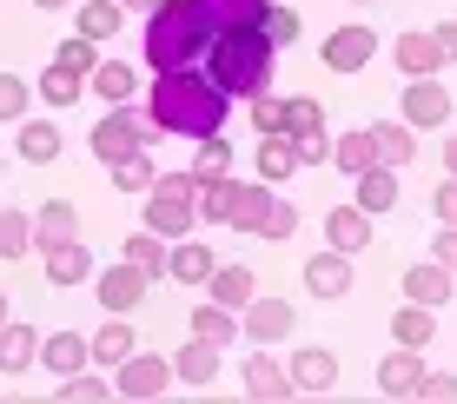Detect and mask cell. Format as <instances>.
I'll list each match as a JSON object with an SVG mask.
<instances>
[{"mask_svg":"<svg viewBox=\"0 0 457 404\" xmlns=\"http://www.w3.org/2000/svg\"><path fill=\"white\" fill-rule=\"evenodd\" d=\"M172 359H153V351H133V359H120L113 365V398H133V404H146V398H166L172 392Z\"/></svg>","mask_w":457,"mask_h":404,"instance_id":"4","label":"cell"},{"mask_svg":"<svg viewBox=\"0 0 457 404\" xmlns=\"http://www.w3.org/2000/svg\"><path fill=\"white\" fill-rule=\"evenodd\" d=\"M371 232H378V226H371V212L358 206V199H352V206H332V212H325V239H332L338 252H352V259L371 245Z\"/></svg>","mask_w":457,"mask_h":404,"instance_id":"16","label":"cell"},{"mask_svg":"<svg viewBox=\"0 0 457 404\" xmlns=\"http://www.w3.org/2000/svg\"><path fill=\"white\" fill-rule=\"evenodd\" d=\"M54 60H67L73 73H87V80H93V67H100V40H87V34H67V40L54 46Z\"/></svg>","mask_w":457,"mask_h":404,"instance_id":"45","label":"cell"},{"mask_svg":"<svg viewBox=\"0 0 457 404\" xmlns=\"http://www.w3.org/2000/svg\"><path fill=\"white\" fill-rule=\"evenodd\" d=\"M292 232H298V206H286V199H278V206H272V219H265V232H259V239H292Z\"/></svg>","mask_w":457,"mask_h":404,"instance_id":"51","label":"cell"},{"mask_svg":"<svg viewBox=\"0 0 457 404\" xmlns=\"http://www.w3.org/2000/svg\"><path fill=\"white\" fill-rule=\"evenodd\" d=\"M133 351H139L133 325H100V332H93V359L100 365H120V359H133Z\"/></svg>","mask_w":457,"mask_h":404,"instance_id":"42","label":"cell"},{"mask_svg":"<svg viewBox=\"0 0 457 404\" xmlns=\"http://www.w3.org/2000/svg\"><path fill=\"white\" fill-rule=\"evenodd\" d=\"M166 0H126V13H160Z\"/></svg>","mask_w":457,"mask_h":404,"instance_id":"56","label":"cell"},{"mask_svg":"<svg viewBox=\"0 0 457 404\" xmlns=\"http://www.w3.org/2000/svg\"><path fill=\"white\" fill-rule=\"evenodd\" d=\"M265 40H272V46H292L298 34H305V21H298V7H265Z\"/></svg>","mask_w":457,"mask_h":404,"instance_id":"47","label":"cell"},{"mask_svg":"<svg viewBox=\"0 0 457 404\" xmlns=\"http://www.w3.org/2000/svg\"><path fill=\"white\" fill-rule=\"evenodd\" d=\"M212 299L232 305V312H245V305L259 299V272H252V266H219L212 272Z\"/></svg>","mask_w":457,"mask_h":404,"instance_id":"35","label":"cell"},{"mask_svg":"<svg viewBox=\"0 0 457 404\" xmlns=\"http://www.w3.org/2000/svg\"><path fill=\"white\" fill-rule=\"evenodd\" d=\"M239 325H245L252 345H286V338L298 332V312H292L286 299H252L245 312H239Z\"/></svg>","mask_w":457,"mask_h":404,"instance_id":"8","label":"cell"},{"mask_svg":"<svg viewBox=\"0 0 457 404\" xmlns=\"http://www.w3.org/2000/svg\"><path fill=\"white\" fill-rule=\"evenodd\" d=\"M245 325H239V312H232V305H199L193 312V338H212V345H232V338H239Z\"/></svg>","mask_w":457,"mask_h":404,"instance_id":"38","label":"cell"},{"mask_svg":"<svg viewBox=\"0 0 457 404\" xmlns=\"http://www.w3.org/2000/svg\"><path fill=\"white\" fill-rule=\"evenodd\" d=\"M391 338H398L404 351H424L437 338V312H431V305H418V299H404L398 312H391Z\"/></svg>","mask_w":457,"mask_h":404,"instance_id":"24","label":"cell"},{"mask_svg":"<svg viewBox=\"0 0 457 404\" xmlns=\"http://www.w3.org/2000/svg\"><path fill=\"white\" fill-rule=\"evenodd\" d=\"M431 212H437L445 226H457V179H445V186L431 193Z\"/></svg>","mask_w":457,"mask_h":404,"instance_id":"53","label":"cell"},{"mask_svg":"<svg viewBox=\"0 0 457 404\" xmlns=\"http://www.w3.org/2000/svg\"><path fill=\"white\" fill-rule=\"evenodd\" d=\"M391 54H398V73H404V80H431V73L445 67V46L431 40V27H424V34H398Z\"/></svg>","mask_w":457,"mask_h":404,"instance_id":"19","label":"cell"},{"mask_svg":"<svg viewBox=\"0 0 457 404\" xmlns=\"http://www.w3.org/2000/svg\"><path fill=\"white\" fill-rule=\"evenodd\" d=\"M431 259L457 272V226H437V245H431Z\"/></svg>","mask_w":457,"mask_h":404,"instance_id":"54","label":"cell"},{"mask_svg":"<svg viewBox=\"0 0 457 404\" xmlns=\"http://www.w3.org/2000/svg\"><path fill=\"white\" fill-rule=\"evenodd\" d=\"M226 113H232V93L212 80L206 67H172V73H153V93H146V120L172 139H212L226 133Z\"/></svg>","mask_w":457,"mask_h":404,"instance_id":"1","label":"cell"},{"mask_svg":"<svg viewBox=\"0 0 457 404\" xmlns=\"http://www.w3.org/2000/svg\"><path fill=\"white\" fill-rule=\"evenodd\" d=\"M332 166H338V173H371V166H385V160H378V133L371 127H358V133H345V139H332Z\"/></svg>","mask_w":457,"mask_h":404,"instance_id":"31","label":"cell"},{"mask_svg":"<svg viewBox=\"0 0 457 404\" xmlns=\"http://www.w3.org/2000/svg\"><path fill=\"white\" fill-rule=\"evenodd\" d=\"M27 252H34V212L7 206L0 212V259H27Z\"/></svg>","mask_w":457,"mask_h":404,"instance_id":"40","label":"cell"},{"mask_svg":"<svg viewBox=\"0 0 457 404\" xmlns=\"http://www.w3.org/2000/svg\"><path fill=\"white\" fill-rule=\"evenodd\" d=\"M120 259H133L139 272H166V266H172V239H160L153 226H139V232H126Z\"/></svg>","mask_w":457,"mask_h":404,"instance_id":"33","label":"cell"},{"mask_svg":"<svg viewBox=\"0 0 457 404\" xmlns=\"http://www.w3.org/2000/svg\"><path fill=\"white\" fill-rule=\"evenodd\" d=\"M34 100L40 93L21 80V73H0V127H21L27 113H34Z\"/></svg>","mask_w":457,"mask_h":404,"instance_id":"41","label":"cell"},{"mask_svg":"<svg viewBox=\"0 0 457 404\" xmlns=\"http://www.w3.org/2000/svg\"><path fill=\"white\" fill-rule=\"evenodd\" d=\"M292 392H305V398H325V392H338V359L325 345H298L292 351Z\"/></svg>","mask_w":457,"mask_h":404,"instance_id":"10","label":"cell"},{"mask_svg":"<svg viewBox=\"0 0 457 404\" xmlns=\"http://www.w3.org/2000/svg\"><path fill=\"white\" fill-rule=\"evenodd\" d=\"M153 179H160V160H153L146 146L126 153V160H113V186H120V193H153Z\"/></svg>","mask_w":457,"mask_h":404,"instance_id":"39","label":"cell"},{"mask_svg":"<svg viewBox=\"0 0 457 404\" xmlns=\"http://www.w3.org/2000/svg\"><path fill=\"white\" fill-rule=\"evenodd\" d=\"M352 199L371 212V219H385V212H398V199H404V173H398V166H371V173H358Z\"/></svg>","mask_w":457,"mask_h":404,"instance_id":"15","label":"cell"},{"mask_svg":"<svg viewBox=\"0 0 457 404\" xmlns=\"http://www.w3.org/2000/svg\"><path fill=\"white\" fill-rule=\"evenodd\" d=\"M87 359H93V338H87V332H54V338H40V365L54 371V378L87 371Z\"/></svg>","mask_w":457,"mask_h":404,"instance_id":"17","label":"cell"},{"mask_svg":"<svg viewBox=\"0 0 457 404\" xmlns=\"http://www.w3.org/2000/svg\"><path fill=\"white\" fill-rule=\"evenodd\" d=\"M199 67H206L212 80L232 93V100H252V93H265V87H272L278 46L265 40V27H219Z\"/></svg>","mask_w":457,"mask_h":404,"instance_id":"2","label":"cell"},{"mask_svg":"<svg viewBox=\"0 0 457 404\" xmlns=\"http://www.w3.org/2000/svg\"><path fill=\"white\" fill-rule=\"evenodd\" d=\"M232 166H239V153L226 146V133H212V139H199V160H193V173L199 179H226Z\"/></svg>","mask_w":457,"mask_h":404,"instance_id":"44","label":"cell"},{"mask_svg":"<svg viewBox=\"0 0 457 404\" xmlns=\"http://www.w3.org/2000/svg\"><path fill=\"white\" fill-rule=\"evenodd\" d=\"M193 7L206 13V21H212V34H219V27H259L272 0H193Z\"/></svg>","mask_w":457,"mask_h":404,"instance_id":"36","label":"cell"},{"mask_svg":"<svg viewBox=\"0 0 457 404\" xmlns=\"http://www.w3.org/2000/svg\"><path fill=\"white\" fill-rule=\"evenodd\" d=\"M445 166H451V179H457V133L445 139Z\"/></svg>","mask_w":457,"mask_h":404,"instance_id":"58","label":"cell"},{"mask_svg":"<svg viewBox=\"0 0 457 404\" xmlns=\"http://www.w3.org/2000/svg\"><path fill=\"white\" fill-rule=\"evenodd\" d=\"M34 93H40L46 106H60V113H67V106H80L87 73H73L67 60H46V67H40V80H34Z\"/></svg>","mask_w":457,"mask_h":404,"instance_id":"23","label":"cell"},{"mask_svg":"<svg viewBox=\"0 0 457 404\" xmlns=\"http://www.w3.org/2000/svg\"><path fill=\"white\" fill-rule=\"evenodd\" d=\"M418 398H424V404H457V371H424Z\"/></svg>","mask_w":457,"mask_h":404,"instance_id":"49","label":"cell"},{"mask_svg":"<svg viewBox=\"0 0 457 404\" xmlns=\"http://www.w3.org/2000/svg\"><path fill=\"white\" fill-rule=\"evenodd\" d=\"M431 40L445 46V60H457V21H437V27H431Z\"/></svg>","mask_w":457,"mask_h":404,"instance_id":"55","label":"cell"},{"mask_svg":"<svg viewBox=\"0 0 457 404\" xmlns=\"http://www.w3.org/2000/svg\"><path fill=\"white\" fill-rule=\"evenodd\" d=\"M398 113L411 120L418 133H431V127H445V120L457 113V100H451V87L431 73V80H404V100H398Z\"/></svg>","mask_w":457,"mask_h":404,"instance_id":"7","label":"cell"},{"mask_svg":"<svg viewBox=\"0 0 457 404\" xmlns=\"http://www.w3.org/2000/svg\"><path fill=\"white\" fill-rule=\"evenodd\" d=\"M13 153H21L27 166H54V160H60V127H54V120H21Z\"/></svg>","mask_w":457,"mask_h":404,"instance_id":"28","label":"cell"},{"mask_svg":"<svg viewBox=\"0 0 457 404\" xmlns=\"http://www.w3.org/2000/svg\"><path fill=\"white\" fill-rule=\"evenodd\" d=\"M40 359V338H34V325H0V371L7 378H21L27 365Z\"/></svg>","mask_w":457,"mask_h":404,"instance_id":"34","label":"cell"},{"mask_svg":"<svg viewBox=\"0 0 457 404\" xmlns=\"http://www.w3.org/2000/svg\"><path fill=\"white\" fill-rule=\"evenodd\" d=\"M73 0H34V13H67Z\"/></svg>","mask_w":457,"mask_h":404,"instance_id":"57","label":"cell"},{"mask_svg":"<svg viewBox=\"0 0 457 404\" xmlns=\"http://www.w3.org/2000/svg\"><path fill=\"white\" fill-rule=\"evenodd\" d=\"M212 46V21L193 7V0H166L160 13H146V27H139V67L153 73H172V67H199Z\"/></svg>","mask_w":457,"mask_h":404,"instance_id":"3","label":"cell"},{"mask_svg":"<svg viewBox=\"0 0 457 404\" xmlns=\"http://www.w3.org/2000/svg\"><path fill=\"white\" fill-rule=\"evenodd\" d=\"M404 299H418V305H431V312H437V305L457 299V272L437 266V259H431V266H411V272H404Z\"/></svg>","mask_w":457,"mask_h":404,"instance_id":"18","label":"cell"},{"mask_svg":"<svg viewBox=\"0 0 457 404\" xmlns=\"http://www.w3.org/2000/svg\"><path fill=\"white\" fill-rule=\"evenodd\" d=\"M371 54H378V34H371L365 21H352V27H338V34H325V67H332V73H358Z\"/></svg>","mask_w":457,"mask_h":404,"instance_id":"12","label":"cell"},{"mask_svg":"<svg viewBox=\"0 0 457 404\" xmlns=\"http://www.w3.org/2000/svg\"><path fill=\"white\" fill-rule=\"evenodd\" d=\"M0 325H7V292H0Z\"/></svg>","mask_w":457,"mask_h":404,"instance_id":"59","label":"cell"},{"mask_svg":"<svg viewBox=\"0 0 457 404\" xmlns=\"http://www.w3.org/2000/svg\"><path fill=\"white\" fill-rule=\"evenodd\" d=\"M193 219H199V199H179V193H146V212H139V226H153L160 239H193Z\"/></svg>","mask_w":457,"mask_h":404,"instance_id":"9","label":"cell"},{"mask_svg":"<svg viewBox=\"0 0 457 404\" xmlns=\"http://www.w3.org/2000/svg\"><path fill=\"white\" fill-rule=\"evenodd\" d=\"M100 398H113V378H87V371L60 378V404H100Z\"/></svg>","mask_w":457,"mask_h":404,"instance_id":"46","label":"cell"},{"mask_svg":"<svg viewBox=\"0 0 457 404\" xmlns=\"http://www.w3.org/2000/svg\"><path fill=\"white\" fill-rule=\"evenodd\" d=\"M292 146H298V160H305V166H325V160H332V139H325V127L292 133Z\"/></svg>","mask_w":457,"mask_h":404,"instance_id":"48","label":"cell"},{"mask_svg":"<svg viewBox=\"0 0 457 404\" xmlns=\"http://www.w3.org/2000/svg\"><path fill=\"white\" fill-rule=\"evenodd\" d=\"M126 27V0H87V7H73V34H87V40H113Z\"/></svg>","mask_w":457,"mask_h":404,"instance_id":"26","label":"cell"},{"mask_svg":"<svg viewBox=\"0 0 457 404\" xmlns=\"http://www.w3.org/2000/svg\"><path fill=\"white\" fill-rule=\"evenodd\" d=\"M305 127H325V106L312 93H292V133H305Z\"/></svg>","mask_w":457,"mask_h":404,"instance_id":"50","label":"cell"},{"mask_svg":"<svg viewBox=\"0 0 457 404\" xmlns=\"http://www.w3.org/2000/svg\"><path fill=\"white\" fill-rule=\"evenodd\" d=\"M239 378H245V398H259V404H286V398H298V392H292V371L278 365V359H265V345L245 359Z\"/></svg>","mask_w":457,"mask_h":404,"instance_id":"13","label":"cell"},{"mask_svg":"<svg viewBox=\"0 0 457 404\" xmlns=\"http://www.w3.org/2000/svg\"><path fill=\"white\" fill-rule=\"evenodd\" d=\"M298 166H305V160H298L292 133H265V139H259V160H252V173H259L265 186H286Z\"/></svg>","mask_w":457,"mask_h":404,"instance_id":"20","label":"cell"},{"mask_svg":"<svg viewBox=\"0 0 457 404\" xmlns=\"http://www.w3.org/2000/svg\"><path fill=\"white\" fill-rule=\"evenodd\" d=\"M146 285H153V272H139L133 259H120V266L93 272V292H100V305H106V312H113V318L139 312V305H146Z\"/></svg>","mask_w":457,"mask_h":404,"instance_id":"6","label":"cell"},{"mask_svg":"<svg viewBox=\"0 0 457 404\" xmlns=\"http://www.w3.org/2000/svg\"><path fill=\"white\" fill-rule=\"evenodd\" d=\"M179 285H212V272H219V259H212V245L206 239H172V266H166Z\"/></svg>","mask_w":457,"mask_h":404,"instance_id":"22","label":"cell"},{"mask_svg":"<svg viewBox=\"0 0 457 404\" xmlns=\"http://www.w3.org/2000/svg\"><path fill=\"white\" fill-rule=\"evenodd\" d=\"M153 193H179V199H199V173H179V166H172V173H160V179H153Z\"/></svg>","mask_w":457,"mask_h":404,"instance_id":"52","label":"cell"},{"mask_svg":"<svg viewBox=\"0 0 457 404\" xmlns=\"http://www.w3.org/2000/svg\"><path fill=\"white\" fill-rule=\"evenodd\" d=\"M305 292L312 299H345V292H352V252H338V245L312 252L305 259Z\"/></svg>","mask_w":457,"mask_h":404,"instance_id":"11","label":"cell"},{"mask_svg":"<svg viewBox=\"0 0 457 404\" xmlns=\"http://www.w3.org/2000/svg\"><path fill=\"white\" fill-rule=\"evenodd\" d=\"M232 206H239V179H199V219L206 226H232Z\"/></svg>","mask_w":457,"mask_h":404,"instance_id":"37","label":"cell"},{"mask_svg":"<svg viewBox=\"0 0 457 404\" xmlns=\"http://www.w3.org/2000/svg\"><path fill=\"white\" fill-rule=\"evenodd\" d=\"M87 87L100 93L106 106H126V100H133V93H139V67H133V60H100Z\"/></svg>","mask_w":457,"mask_h":404,"instance_id":"29","label":"cell"},{"mask_svg":"<svg viewBox=\"0 0 457 404\" xmlns=\"http://www.w3.org/2000/svg\"><path fill=\"white\" fill-rule=\"evenodd\" d=\"M139 146H146V133H139V113H133V106L100 113V120H93V133H87V153H93V160H106V166L126 160V153H139Z\"/></svg>","mask_w":457,"mask_h":404,"instance_id":"5","label":"cell"},{"mask_svg":"<svg viewBox=\"0 0 457 404\" xmlns=\"http://www.w3.org/2000/svg\"><path fill=\"white\" fill-rule=\"evenodd\" d=\"M418 384H424V365H418V351H391L385 365H378V392L385 398H418Z\"/></svg>","mask_w":457,"mask_h":404,"instance_id":"27","label":"cell"},{"mask_svg":"<svg viewBox=\"0 0 457 404\" xmlns=\"http://www.w3.org/2000/svg\"><path fill=\"white\" fill-rule=\"evenodd\" d=\"M352 7H371V0H352Z\"/></svg>","mask_w":457,"mask_h":404,"instance_id":"60","label":"cell"},{"mask_svg":"<svg viewBox=\"0 0 457 404\" xmlns=\"http://www.w3.org/2000/svg\"><path fill=\"white\" fill-rule=\"evenodd\" d=\"M80 239V212H73V199H46L34 212V252H54V245H73Z\"/></svg>","mask_w":457,"mask_h":404,"instance_id":"14","label":"cell"},{"mask_svg":"<svg viewBox=\"0 0 457 404\" xmlns=\"http://www.w3.org/2000/svg\"><path fill=\"white\" fill-rule=\"evenodd\" d=\"M272 186L265 179H239V206H232V232H265V219H272Z\"/></svg>","mask_w":457,"mask_h":404,"instance_id":"30","label":"cell"},{"mask_svg":"<svg viewBox=\"0 0 457 404\" xmlns=\"http://www.w3.org/2000/svg\"><path fill=\"white\" fill-rule=\"evenodd\" d=\"M40 259H46V285H87V272H100L93 252H87V239L54 245V252H40Z\"/></svg>","mask_w":457,"mask_h":404,"instance_id":"25","label":"cell"},{"mask_svg":"<svg viewBox=\"0 0 457 404\" xmlns=\"http://www.w3.org/2000/svg\"><path fill=\"white\" fill-rule=\"evenodd\" d=\"M219 351H226V345H212V338H186V345H179V359H172V371H179V384L206 392V384L219 378Z\"/></svg>","mask_w":457,"mask_h":404,"instance_id":"21","label":"cell"},{"mask_svg":"<svg viewBox=\"0 0 457 404\" xmlns=\"http://www.w3.org/2000/svg\"><path fill=\"white\" fill-rule=\"evenodd\" d=\"M252 127H259V139L265 133H292V100H272V93H252Z\"/></svg>","mask_w":457,"mask_h":404,"instance_id":"43","label":"cell"},{"mask_svg":"<svg viewBox=\"0 0 457 404\" xmlns=\"http://www.w3.org/2000/svg\"><path fill=\"white\" fill-rule=\"evenodd\" d=\"M371 133H378V160H385V166L404 173V166L418 160V127H411V120H378Z\"/></svg>","mask_w":457,"mask_h":404,"instance_id":"32","label":"cell"}]
</instances>
